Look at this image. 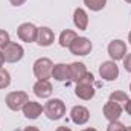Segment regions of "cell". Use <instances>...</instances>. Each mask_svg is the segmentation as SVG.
Returning <instances> with one entry per match:
<instances>
[{
	"label": "cell",
	"mask_w": 131,
	"mask_h": 131,
	"mask_svg": "<svg viewBox=\"0 0 131 131\" xmlns=\"http://www.w3.org/2000/svg\"><path fill=\"white\" fill-rule=\"evenodd\" d=\"M52 78H53L55 81H60V82H64V81H67V79H70L69 64H64V63L53 64V69H52Z\"/></svg>",
	"instance_id": "cell-17"
},
{
	"label": "cell",
	"mask_w": 131,
	"mask_h": 131,
	"mask_svg": "<svg viewBox=\"0 0 131 131\" xmlns=\"http://www.w3.org/2000/svg\"><path fill=\"white\" fill-rule=\"evenodd\" d=\"M70 119L76 125H85L90 119V111L84 105H75L70 111Z\"/></svg>",
	"instance_id": "cell-11"
},
{
	"label": "cell",
	"mask_w": 131,
	"mask_h": 131,
	"mask_svg": "<svg viewBox=\"0 0 131 131\" xmlns=\"http://www.w3.org/2000/svg\"><path fill=\"white\" fill-rule=\"evenodd\" d=\"M34 95L40 99H47L52 96V92H53V87L50 84L49 79H37V82L34 84L32 87Z\"/></svg>",
	"instance_id": "cell-10"
},
{
	"label": "cell",
	"mask_w": 131,
	"mask_h": 131,
	"mask_svg": "<svg viewBox=\"0 0 131 131\" xmlns=\"http://www.w3.org/2000/svg\"><path fill=\"white\" fill-rule=\"evenodd\" d=\"M96 93L95 90V78L92 73H87L79 82H76V87H75V95L76 98L82 99V101H90L93 99Z\"/></svg>",
	"instance_id": "cell-1"
},
{
	"label": "cell",
	"mask_w": 131,
	"mask_h": 131,
	"mask_svg": "<svg viewBox=\"0 0 131 131\" xmlns=\"http://www.w3.org/2000/svg\"><path fill=\"white\" fill-rule=\"evenodd\" d=\"M28 101H31V99H29V95H28L26 92H20V90L8 93L6 98H5L6 107H8L9 110H12V111H20V110H23V107L26 105Z\"/></svg>",
	"instance_id": "cell-3"
},
{
	"label": "cell",
	"mask_w": 131,
	"mask_h": 131,
	"mask_svg": "<svg viewBox=\"0 0 131 131\" xmlns=\"http://www.w3.org/2000/svg\"><path fill=\"white\" fill-rule=\"evenodd\" d=\"M73 25L79 31H87V28H89V15L82 8H76L73 11Z\"/></svg>",
	"instance_id": "cell-16"
},
{
	"label": "cell",
	"mask_w": 131,
	"mask_h": 131,
	"mask_svg": "<svg viewBox=\"0 0 131 131\" xmlns=\"http://www.w3.org/2000/svg\"><path fill=\"white\" fill-rule=\"evenodd\" d=\"M128 95L125 93V92H122V90H116V92H113V93H110V101H114V102H117V104H121V102H127L128 101Z\"/></svg>",
	"instance_id": "cell-21"
},
{
	"label": "cell",
	"mask_w": 131,
	"mask_h": 131,
	"mask_svg": "<svg viewBox=\"0 0 131 131\" xmlns=\"http://www.w3.org/2000/svg\"><path fill=\"white\" fill-rule=\"evenodd\" d=\"M92 49H93V44L85 37H76L75 41L69 47L70 53L72 55H76V57H85V55H89L92 52Z\"/></svg>",
	"instance_id": "cell-4"
},
{
	"label": "cell",
	"mask_w": 131,
	"mask_h": 131,
	"mask_svg": "<svg viewBox=\"0 0 131 131\" xmlns=\"http://www.w3.org/2000/svg\"><path fill=\"white\" fill-rule=\"evenodd\" d=\"M9 43H11L9 32H6L5 29H0V50H2V49H5Z\"/></svg>",
	"instance_id": "cell-22"
},
{
	"label": "cell",
	"mask_w": 131,
	"mask_h": 131,
	"mask_svg": "<svg viewBox=\"0 0 131 131\" xmlns=\"http://www.w3.org/2000/svg\"><path fill=\"white\" fill-rule=\"evenodd\" d=\"M53 63L49 58H38L34 63V75L37 79H49L52 78Z\"/></svg>",
	"instance_id": "cell-5"
},
{
	"label": "cell",
	"mask_w": 131,
	"mask_h": 131,
	"mask_svg": "<svg viewBox=\"0 0 131 131\" xmlns=\"http://www.w3.org/2000/svg\"><path fill=\"white\" fill-rule=\"evenodd\" d=\"M55 131H72V130H70L69 127H66V125H61V127H58Z\"/></svg>",
	"instance_id": "cell-27"
},
{
	"label": "cell",
	"mask_w": 131,
	"mask_h": 131,
	"mask_svg": "<svg viewBox=\"0 0 131 131\" xmlns=\"http://www.w3.org/2000/svg\"><path fill=\"white\" fill-rule=\"evenodd\" d=\"M122 61H124V67H125V70H127L128 73H131V53H127L125 58H124Z\"/></svg>",
	"instance_id": "cell-24"
},
{
	"label": "cell",
	"mask_w": 131,
	"mask_h": 131,
	"mask_svg": "<svg viewBox=\"0 0 131 131\" xmlns=\"http://www.w3.org/2000/svg\"><path fill=\"white\" fill-rule=\"evenodd\" d=\"M124 110L127 111V114H130V116H131V99H128V101L125 102V107H124Z\"/></svg>",
	"instance_id": "cell-26"
},
{
	"label": "cell",
	"mask_w": 131,
	"mask_h": 131,
	"mask_svg": "<svg viewBox=\"0 0 131 131\" xmlns=\"http://www.w3.org/2000/svg\"><path fill=\"white\" fill-rule=\"evenodd\" d=\"M69 73H70V79L73 82H79L89 72H87V67H85L84 63L75 61V63L69 64Z\"/></svg>",
	"instance_id": "cell-15"
},
{
	"label": "cell",
	"mask_w": 131,
	"mask_h": 131,
	"mask_svg": "<svg viewBox=\"0 0 131 131\" xmlns=\"http://www.w3.org/2000/svg\"><path fill=\"white\" fill-rule=\"evenodd\" d=\"M130 92H131V84H130Z\"/></svg>",
	"instance_id": "cell-34"
},
{
	"label": "cell",
	"mask_w": 131,
	"mask_h": 131,
	"mask_svg": "<svg viewBox=\"0 0 131 131\" xmlns=\"http://www.w3.org/2000/svg\"><path fill=\"white\" fill-rule=\"evenodd\" d=\"M82 131H98L96 128H92V127H89V128H84Z\"/></svg>",
	"instance_id": "cell-30"
},
{
	"label": "cell",
	"mask_w": 131,
	"mask_h": 131,
	"mask_svg": "<svg viewBox=\"0 0 131 131\" xmlns=\"http://www.w3.org/2000/svg\"><path fill=\"white\" fill-rule=\"evenodd\" d=\"M9 84H11V75H9V72L6 69L0 67V90L8 89Z\"/></svg>",
	"instance_id": "cell-20"
},
{
	"label": "cell",
	"mask_w": 131,
	"mask_h": 131,
	"mask_svg": "<svg viewBox=\"0 0 131 131\" xmlns=\"http://www.w3.org/2000/svg\"><path fill=\"white\" fill-rule=\"evenodd\" d=\"M107 131H125V125L122 122H119V121H113V122L108 124Z\"/></svg>",
	"instance_id": "cell-23"
},
{
	"label": "cell",
	"mask_w": 131,
	"mask_h": 131,
	"mask_svg": "<svg viewBox=\"0 0 131 131\" xmlns=\"http://www.w3.org/2000/svg\"><path fill=\"white\" fill-rule=\"evenodd\" d=\"M23 131H40V130H38L37 127H26Z\"/></svg>",
	"instance_id": "cell-28"
},
{
	"label": "cell",
	"mask_w": 131,
	"mask_h": 131,
	"mask_svg": "<svg viewBox=\"0 0 131 131\" xmlns=\"http://www.w3.org/2000/svg\"><path fill=\"white\" fill-rule=\"evenodd\" d=\"M108 55L111 58V61H122L125 58V55L128 53L127 50V44L122 40H113L108 44Z\"/></svg>",
	"instance_id": "cell-8"
},
{
	"label": "cell",
	"mask_w": 131,
	"mask_h": 131,
	"mask_svg": "<svg viewBox=\"0 0 131 131\" xmlns=\"http://www.w3.org/2000/svg\"><path fill=\"white\" fill-rule=\"evenodd\" d=\"M12 6H21V5H25L26 3V0H8Z\"/></svg>",
	"instance_id": "cell-25"
},
{
	"label": "cell",
	"mask_w": 131,
	"mask_h": 131,
	"mask_svg": "<svg viewBox=\"0 0 131 131\" xmlns=\"http://www.w3.org/2000/svg\"><path fill=\"white\" fill-rule=\"evenodd\" d=\"M3 52V58L6 63H18L23 57H25V49L21 44L11 41L5 49H2Z\"/></svg>",
	"instance_id": "cell-6"
},
{
	"label": "cell",
	"mask_w": 131,
	"mask_h": 131,
	"mask_svg": "<svg viewBox=\"0 0 131 131\" xmlns=\"http://www.w3.org/2000/svg\"><path fill=\"white\" fill-rule=\"evenodd\" d=\"M124 2H127V3H130L131 5V0H124Z\"/></svg>",
	"instance_id": "cell-33"
},
{
	"label": "cell",
	"mask_w": 131,
	"mask_h": 131,
	"mask_svg": "<svg viewBox=\"0 0 131 131\" xmlns=\"http://www.w3.org/2000/svg\"><path fill=\"white\" fill-rule=\"evenodd\" d=\"M21 111H23V114H25V117H26V119H29V121H35V119H38V117H40V114H41V113H44V107H43L40 102L28 101Z\"/></svg>",
	"instance_id": "cell-13"
},
{
	"label": "cell",
	"mask_w": 131,
	"mask_h": 131,
	"mask_svg": "<svg viewBox=\"0 0 131 131\" xmlns=\"http://www.w3.org/2000/svg\"><path fill=\"white\" fill-rule=\"evenodd\" d=\"M99 76L104 81H116L119 76V67L116 61H104L99 66Z\"/></svg>",
	"instance_id": "cell-9"
},
{
	"label": "cell",
	"mask_w": 131,
	"mask_h": 131,
	"mask_svg": "<svg viewBox=\"0 0 131 131\" xmlns=\"http://www.w3.org/2000/svg\"><path fill=\"white\" fill-rule=\"evenodd\" d=\"M102 113H104V117L107 121H110V122L119 121V117L122 114V107H121V104L108 99V102H105V105L102 108Z\"/></svg>",
	"instance_id": "cell-12"
},
{
	"label": "cell",
	"mask_w": 131,
	"mask_h": 131,
	"mask_svg": "<svg viewBox=\"0 0 131 131\" xmlns=\"http://www.w3.org/2000/svg\"><path fill=\"white\" fill-rule=\"evenodd\" d=\"M37 34H38V28L34 23H21L17 28V35L21 41L25 43H35L37 41Z\"/></svg>",
	"instance_id": "cell-7"
},
{
	"label": "cell",
	"mask_w": 131,
	"mask_h": 131,
	"mask_svg": "<svg viewBox=\"0 0 131 131\" xmlns=\"http://www.w3.org/2000/svg\"><path fill=\"white\" fill-rule=\"evenodd\" d=\"M84 5H85L90 11L99 12V11H102V9L105 8L107 0H84Z\"/></svg>",
	"instance_id": "cell-19"
},
{
	"label": "cell",
	"mask_w": 131,
	"mask_h": 131,
	"mask_svg": "<svg viewBox=\"0 0 131 131\" xmlns=\"http://www.w3.org/2000/svg\"><path fill=\"white\" fill-rule=\"evenodd\" d=\"M125 131H131V127H125Z\"/></svg>",
	"instance_id": "cell-32"
},
{
	"label": "cell",
	"mask_w": 131,
	"mask_h": 131,
	"mask_svg": "<svg viewBox=\"0 0 131 131\" xmlns=\"http://www.w3.org/2000/svg\"><path fill=\"white\" fill-rule=\"evenodd\" d=\"M44 114L50 121H60L66 114V104L58 98L49 99L44 105Z\"/></svg>",
	"instance_id": "cell-2"
},
{
	"label": "cell",
	"mask_w": 131,
	"mask_h": 131,
	"mask_svg": "<svg viewBox=\"0 0 131 131\" xmlns=\"http://www.w3.org/2000/svg\"><path fill=\"white\" fill-rule=\"evenodd\" d=\"M55 41V34L50 28L47 26H43V28H38V34H37V44L41 46V47H47L50 46L52 43Z\"/></svg>",
	"instance_id": "cell-14"
},
{
	"label": "cell",
	"mask_w": 131,
	"mask_h": 131,
	"mask_svg": "<svg viewBox=\"0 0 131 131\" xmlns=\"http://www.w3.org/2000/svg\"><path fill=\"white\" fill-rule=\"evenodd\" d=\"M78 37V34L75 32V31H72V29H64L63 32L60 34V46L61 47H70V44L75 41V38Z\"/></svg>",
	"instance_id": "cell-18"
},
{
	"label": "cell",
	"mask_w": 131,
	"mask_h": 131,
	"mask_svg": "<svg viewBox=\"0 0 131 131\" xmlns=\"http://www.w3.org/2000/svg\"><path fill=\"white\" fill-rule=\"evenodd\" d=\"M128 41H130V44H131V31H130V34H128Z\"/></svg>",
	"instance_id": "cell-31"
},
{
	"label": "cell",
	"mask_w": 131,
	"mask_h": 131,
	"mask_svg": "<svg viewBox=\"0 0 131 131\" xmlns=\"http://www.w3.org/2000/svg\"><path fill=\"white\" fill-rule=\"evenodd\" d=\"M3 64H5V58H3V52L0 50V67H2Z\"/></svg>",
	"instance_id": "cell-29"
}]
</instances>
